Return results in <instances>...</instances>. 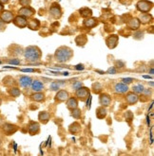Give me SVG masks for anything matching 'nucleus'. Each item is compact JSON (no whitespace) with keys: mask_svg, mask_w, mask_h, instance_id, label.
<instances>
[{"mask_svg":"<svg viewBox=\"0 0 154 156\" xmlns=\"http://www.w3.org/2000/svg\"><path fill=\"white\" fill-rule=\"evenodd\" d=\"M72 57H73V50L69 47H65V45L58 48L54 53V59L59 63L69 62Z\"/></svg>","mask_w":154,"mask_h":156,"instance_id":"1","label":"nucleus"},{"mask_svg":"<svg viewBox=\"0 0 154 156\" xmlns=\"http://www.w3.org/2000/svg\"><path fill=\"white\" fill-rule=\"evenodd\" d=\"M23 54L26 61L29 62H36L42 57V51L36 45H30V47L26 48L23 50Z\"/></svg>","mask_w":154,"mask_h":156,"instance_id":"2","label":"nucleus"},{"mask_svg":"<svg viewBox=\"0 0 154 156\" xmlns=\"http://www.w3.org/2000/svg\"><path fill=\"white\" fill-rule=\"evenodd\" d=\"M90 96V89L88 87H83L81 86L77 90H75V97L77 99L81 100V101H86V100L89 98Z\"/></svg>","mask_w":154,"mask_h":156,"instance_id":"3","label":"nucleus"},{"mask_svg":"<svg viewBox=\"0 0 154 156\" xmlns=\"http://www.w3.org/2000/svg\"><path fill=\"white\" fill-rule=\"evenodd\" d=\"M152 2L148 1V0H140L136 4V8L141 12H148L152 9Z\"/></svg>","mask_w":154,"mask_h":156,"instance_id":"4","label":"nucleus"},{"mask_svg":"<svg viewBox=\"0 0 154 156\" xmlns=\"http://www.w3.org/2000/svg\"><path fill=\"white\" fill-rule=\"evenodd\" d=\"M118 42H119V36L116 34H112L107 36L106 39V44L108 48L113 49L115 48L117 45H118Z\"/></svg>","mask_w":154,"mask_h":156,"instance_id":"5","label":"nucleus"},{"mask_svg":"<svg viewBox=\"0 0 154 156\" xmlns=\"http://www.w3.org/2000/svg\"><path fill=\"white\" fill-rule=\"evenodd\" d=\"M50 14L54 19H59L62 16V10L57 3H53L50 9Z\"/></svg>","mask_w":154,"mask_h":156,"instance_id":"6","label":"nucleus"},{"mask_svg":"<svg viewBox=\"0 0 154 156\" xmlns=\"http://www.w3.org/2000/svg\"><path fill=\"white\" fill-rule=\"evenodd\" d=\"M139 95L135 94L134 92H126V101L129 105H134L139 101Z\"/></svg>","mask_w":154,"mask_h":156,"instance_id":"7","label":"nucleus"},{"mask_svg":"<svg viewBox=\"0 0 154 156\" xmlns=\"http://www.w3.org/2000/svg\"><path fill=\"white\" fill-rule=\"evenodd\" d=\"M2 130L6 135H12L18 131V127L12 123H5L2 126Z\"/></svg>","mask_w":154,"mask_h":156,"instance_id":"8","label":"nucleus"},{"mask_svg":"<svg viewBox=\"0 0 154 156\" xmlns=\"http://www.w3.org/2000/svg\"><path fill=\"white\" fill-rule=\"evenodd\" d=\"M28 132L31 135H36L40 133V124L36 121H30L28 124Z\"/></svg>","mask_w":154,"mask_h":156,"instance_id":"9","label":"nucleus"},{"mask_svg":"<svg viewBox=\"0 0 154 156\" xmlns=\"http://www.w3.org/2000/svg\"><path fill=\"white\" fill-rule=\"evenodd\" d=\"M13 22L17 27H20V29L26 27L27 25H28V20H27V18L24 16H21V15H17L16 17H13Z\"/></svg>","mask_w":154,"mask_h":156,"instance_id":"10","label":"nucleus"},{"mask_svg":"<svg viewBox=\"0 0 154 156\" xmlns=\"http://www.w3.org/2000/svg\"><path fill=\"white\" fill-rule=\"evenodd\" d=\"M69 98V92L62 89V90L57 91L55 97H54V99H55L57 102H65Z\"/></svg>","mask_w":154,"mask_h":156,"instance_id":"11","label":"nucleus"},{"mask_svg":"<svg viewBox=\"0 0 154 156\" xmlns=\"http://www.w3.org/2000/svg\"><path fill=\"white\" fill-rule=\"evenodd\" d=\"M34 13H35V11L30 6H28V7H22L20 10L18 11V14L21 15V16H24L26 18L32 17Z\"/></svg>","mask_w":154,"mask_h":156,"instance_id":"12","label":"nucleus"},{"mask_svg":"<svg viewBox=\"0 0 154 156\" xmlns=\"http://www.w3.org/2000/svg\"><path fill=\"white\" fill-rule=\"evenodd\" d=\"M13 14L10 11H2L0 13V20L3 21L5 24H9L13 22Z\"/></svg>","mask_w":154,"mask_h":156,"instance_id":"13","label":"nucleus"},{"mask_svg":"<svg viewBox=\"0 0 154 156\" xmlns=\"http://www.w3.org/2000/svg\"><path fill=\"white\" fill-rule=\"evenodd\" d=\"M32 79L31 77L28 76H20L19 80H18V83L22 88H29L32 85Z\"/></svg>","mask_w":154,"mask_h":156,"instance_id":"14","label":"nucleus"},{"mask_svg":"<svg viewBox=\"0 0 154 156\" xmlns=\"http://www.w3.org/2000/svg\"><path fill=\"white\" fill-rule=\"evenodd\" d=\"M99 103L101 104V106H104V107L110 106L111 104V97L106 93L100 94V97H99Z\"/></svg>","mask_w":154,"mask_h":156,"instance_id":"15","label":"nucleus"},{"mask_svg":"<svg viewBox=\"0 0 154 156\" xmlns=\"http://www.w3.org/2000/svg\"><path fill=\"white\" fill-rule=\"evenodd\" d=\"M140 25H141V23L138 20V18H130V19L126 22V27H128L130 30H139Z\"/></svg>","mask_w":154,"mask_h":156,"instance_id":"16","label":"nucleus"},{"mask_svg":"<svg viewBox=\"0 0 154 156\" xmlns=\"http://www.w3.org/2000/svg\"><path fill=\"white\" fill-rule=\"evenodd\" d=\"M81 131H82V126H81V124L77 121L71 123L69 126V132L71 134H78L81 133Z\"/></svg>","mask_w":154,"mask_h":156,"instance_id":"17","label":"nucleus"},{"mask_svg":"<svg viewBox=\"0 0 154 156\" xmlns=\"http://www.w3.org/2000/svg\"><path fill=\"white\" fill-rule=\"evenodd\" d=\"M114 91L117 94H126V92H129V85L123 83V82H119V83L115 84Z\"/></svg>","mask_w":154,"mask_h":156,"instance_id":"18","label":"nucleus"},{"mask_svg":"<svg viewBox=\"0 0 154 156\" xmlns=\"http://www.w3.org/2000/svg\"><path fill=\"white\" fill-rule=\"evenodd\" d=\"M2 83H3L4 86L9 88V87H12V86H16L17 85V81L12 76H6L2 80Z\"/></svg>","mask_w":154,"mask_h":156,"instance_id":"19","label":"nucleus"},{"mask_svg":"<svg viewBox=\"0 0 154 156\" xmlns=\"http://www.w3.org/2000/svg\"><path fill=\"white\" fill-rule=\"evenodd\" d=\"M30 98L34 102H43L45 100V94L42 92H34L30 96Z\"/></svg>","mask_w":154,"mask_h":156,"instance_id":"20","label":"nucleus"},{"mask_svg":"<svg viewBox=\"0 0 154 156\" xmlns=\"http://www.w3.org/2000/svg\"><path fill=\"white\" fill-rule=\"evenodd\" d=\"M51 119V114L47 111H43L38 114V120L43 124H47Z\"/></svg>","mask_w":154,"mask_h":156,"instance_id":"21","label":"nucleus"},{"mask_svg":"<svg viewBox=\"0 0 154 156\" xmlns=\"http://www.w3.org/2000/svg\"><path fill=\"white\" fill-rule=\"evenodd\" d=\"M97 24H98V20L93 17L85 18V20H84V26L88 27V29H92V27L97 26Z\"/></svg>","mask_w":154,"mask_h":156,"instance_id":"22","label":"nucleus"},{"mask_svg":"<svg viewBox=\"0 0 154 156\" xmlns=\"http://www.w3.org/2000/svg\"><path fill=\"white\" fill-rule=\"evenodd\" d=\"M138 20L140 21V23L146 25V24H149L152 21V15L147 13V12H143L142 14L139 15Z\"/></svg>","mask_w":154,"mask_h":156,"instance_id":"23","label":"nucleus"},{"mask_svg":"<svg viewBox=\"0 0 154 156\" xmlns=\"http://www.w3.org/2000/svg\"><path fill=\"white\" fill-rule=\"evenodd\" d=\"M66 101H67V103H66L67 107H68V109L70 110V111L75 108H78V99L76 98H69Z\"/></svg>","mask_w":154,"mask_h":156,"instance_id":"24","label":"nucleus"},{"mask_svg":"<svg viewBox=\"0 0 154 156\" xmlns=\"http://www.w3.org/2000/svg\"><path fill=\"white\" fill-rule=\"evenodd\" d=\"M8 94L10 95L12 98H18L21 95V90L17 86H12V87H9Z\"/></svg>","mask_w":154,"mask_h":156,"instance_id":"25","label":"nucleus"},{"mask_svg":"<svg viewBox=\"0 0 154 156\" xmlns=\"http://www.w3.org/2000/svg\"><path fill=\"white\" fill-rule=\"evenodd\" d=\"M32 90L33 92H41L43 89H44V84H43V82H41L40 80H32Z\"/></svg>","mask_w":154,"mask_h":156,"instance_id":"26","label":"nucleus"},{"mask_svg":"<svg viewBox=\"0 0 154 156\" xmlns=\"http://www.w3.org/2000/svg\"><path fill=\"white\" fill-rule=\"evenodd\" d=\"M27 27H28L29 29L32 30H39V27H40V22H39L38 19H31L28 22Z\"/></svg>","mask_w":154,"mask_h":156,"instance_id":"27","label":"nucleus"},{"mask_svg":"<svg viewBox=\"0 0 154 156\" xmlns=\"http://www.w3.org/2000/svg\"><path fill=\"white\" fill-rule=\"evenodd\" d=\"M107 111L106 107L104 106H100L96 109V116L98 119H104L107 116Z\"/></svg>","mask_w":154,"mask_h":156,"instance_id":"28","label":"nucleus"},{"mask_svg":"<svg viewBox=\"0 0 154 156\" xmlns=\"http://www.w3.org/2000/svg\"><path fill=\"white\" fill-rule=\"evenodd\" d=\"M87 42H88V38H87V36L84 34L78 35L75 38V43L78 47H83V45H85L87 44Z\"/></svg>","mask_w":154,"mask_h":156,"instance_id":"29","label":"nucleus"},{"mask_svg":"<svg viewBox=\"0 0 154 156\" xmlns=\"http://www.w3.org/2000/svg\"><path fill=\"white\" fill-rule=\"evenodd\" d=\"M12 49H9V53H11L13 56H18V55H20L23 53V49L21 47H19V45H16V44H13L11 47Z\"/></svg>","mask_w":154,"mask_h":156,"instance_id":"30","label":"nucleus"},{"mask_svg":"<svg viewBox=\"0 0 154 156\" xmlns=\"http://www.w3.org/2000/svg\"><path fill=\"white\" fill-rule=\"evenodd\" d=\"M80 15L82 16L83 18H88L92 16V11L90 10L88 8H82L79 10Z\"/></svg>","mask_w":154,"mask_h":156,"instance_id":"31","label":"nucleus"},{"mask_svg":"<svg viewBox=\"0 0 154 156\" xmlns=\"http://www.w3.org/2000/svg\"><path fill=\"white\" fill-rule=\"evenodd\" d=\"M92 91L94 94H100L103 91V85L100 83V82H94L92 86Z\"/></svg>","mask_w":154,"mask_h":156,"instance_id":"32","label":"nucleus"},{"mask_svg":"<svg viewBox=\"0 0 154 156\" xmlns=\"http://www.w3.org/2000/svg\"><path fill=\"white\" fill-rule=\"evenodd\" d=\"M71 116L74 119H80L81 116H82V112H81L80 109L75 108L73 110H71Z\"/></svg>","mask_w":154,"mask_h":156,"instance_id":"33","label":"nucleus"},{"mask_svg":"<svg viewBox=\"0 0 154 156\" xmlns=\"http://www.w3.org/2000/svg\"><path fill=\"white\" fill-rule=\"evenodd\" d=\"M63 83V82H59V81H52L51 83V86L50 88L52 90V91H58V89L60 88V85Z\"/></svg>","mask_w":154,"mask_h":156,"instance_id":"34","label":"nucleus"},{"mask_svg":"<svg viewBox=\"0 0 154 156\" xmlns=\"http://www.w3.org/2000/svg\"><path fill=\"white\" fill-rule=\"evenodd\" d=\"M133 92L135 94H137V95H140L142 92H143V90H144V86L143 85H141V84H139V85H135V86H133Z\"/></svg>","mask_w":154,"mask_h":156,"instance_id":"35","label":"nucleus"},{"mask_svg":"<svg viewBox=\"0 0 154 156\" xmlns=\"http://www.w3.org/2000/svg\"><path fill=\"white\" fill-rule=\"evenodd\" d=\"M7 62H8V63H10V65L18 66V65H20V63H21V61H20V59H18V58H13V59H9V60H7Z\"/></svg>","mask_w":154,"mask_h":156,"instance_id":"36","label":"nucleus"},{"mask_svg":"<svg viewBox=\"0 0 154 156\" xmlns=\"http://www.w3.org/2000/svg\"><path fill=\"white\" fill-rule=\"evenodd\" d=\"M141 94L143 95V97H146V98L150 97L152 95V88H147V89L144 88V90Z\"/></svg>","mask_w":154,"mask_h":156,"instance_id":"37","label":"nucleus"},{"mask_svg":"<svg viewBox=\"0 0 154 156\" xmlns=\"http://www.w3.org/2000/svg\"><path fill=\"white\" fill-rule=\"evenodd\" d=\"M125 66V62H122V61H116V62H115V66H114V67L117 69V68H123Z\"/></svg>","mask_w":154,"mask_h":156,"instance_id":"38","label":"nucleus"},{"mask_svg":"<svg viewBox=\"0 0 154 156\" xmlns=\"http://www.w3.org/2000/svg\"><path fill=\"white\" fill-rule=\"evenodd\" d=\"M31 2H32V0H19L20 5L23 6V7H28V6H30Z\"/></svg>","mask_w":154,"mask_h":156,"instance_id":"39","label":"nucleus"},{"mask_svg":"<svg viewBox=\"0 0 154 156\" xmlns=\"http://www.w3.org/2000/svg\"><path fill=\"white\" fill-rule=\"evenodd\" d=\"M81 86H83V83L81 81H75L73 84H72V89L77 90L78 88H80Z\"/></svg>","mask_w":154,"mask_h":156,"instance_id":"40","label":"nucleus"},{"mask_svg":"<svg viewBox=\"0 0 154 156\" xmlns=\"http://www.w3.org/2000/svg\"><path fill=\"white\" fill-rule=\"evenodd\" d=\"M122 81H123V83H125V84H130V83H131L132 81H134V80L132 78H125V79L122 80Z\"/></svg>","mask_w":154,"mask_h":156,"instance_id":"41","label":"nucleus"},{"mask_svg":"<svg viewBox=\"0 0 154 156\" xmlns=\"http://www.w3.org/2000/svg\"><path fill=\"white\" fill-rule=\"evenodd\" d=\"M116 72H117V69H116L114 66H112V67H111V68H108L107 71V74H116Z\"/></svg>","mask_w":154,"mask_h":156,"instance_id":"42","label":"nucleus"},{"mask_svg":"<svg viewBox=\"0 0 154 156\" xmlns=\"http://www.w3.org/2000/svg\"><path fill=\"white\" fill-rule=\"evenodd\" d=\"M5 30V23L0 20V30Z\"/></svg>","mask_w":154,"mask_h":156,"instance_id":"43","label":"nucleus"},{"mask_svg":"<svg viewBox=\"0 0 154 156\" xmlns=\"http://www.w3.org/2000/svg\"><path fill=\"white\" fill-rule=\"evenodd\" d=\"M75 68L78 69V70H83L84 69V66L83 65H78V66H76Z\"/></svg>","mask_w":154,"mask_h":156,"instance_id":"44","label":"nucleus"},{"mask_svg":"<svg viewBox=\"0 0 154 156\" xmlns=\"http://www.w3.org/2000/svg\"><path fill=\"white\" fill-rule=\"evenodd\" d=\"M23 72H34V69H22Z\"/></svg>","mask_w":154,"mask_h":156,"instance_id":"45","label":"nucleus"},{"mask_svg":"<svg viewBox=\"0 0 154 156\" xmlns=\"http://www.w3.org/2000/svg\"><path fill=\"white\" fill-rule=\"evenodd\" d=\"M9 1H10V0H0V3H2V4L4 5V4L9 3Z\"/></svg>","mask_w":154,"mask_h":156,"instance_id":"46","label":"nucleus"},{"mask_svg":"<svg viewBox=\"0 0 154 156\" xmlns=\"http://www.w3.org/2000/svg\"><path fill=\"white\" fill-rule=\"evenodd\" d=\"M2 11H4V6L2 3H0V12H1Z\"/></svg>","mask_w":154,"mask_h":156,"instance_id":"47","label":"nucleus"},{"mask_svg":"<svg viewBox=\"0 0 154 156\" xmlns=\"http://www.w3.org/2000/svg\"><path fill=\"white\" fill-rule=\"evenodd\" d=\"M149 73H150V75H153V67L151 66L150 70H149Z\"/></svg>","mask_w":154,"mask_h":156,"instance_id":"48","label":"nucleus"},{"mask_svg":"<svg viewBox=\"0 0 154 156\" xmlns=\"http://www.w3.org/2000/svg\"><path fill=\"white\" fill-rule=\"evenodd\" d=\"M1 104H2V99L0 98V106H1Z\"/></svg>","mask_w":154,"mask_h":156,"instance_id":"49","label":"nucleus"},{"mask_svg":"<svg viewBox=\"0 0 154 156\" xmlns=\"http://www.w3.org/2000/svg\"><path fill=\"white\" fill-rule=\"evenodd\" d=\"M150 85H151V87H153V82L152 81H150Z\"/></svg>","mask_w":154,"mask_h":156,"instance_id":"50","label":"nucleus"},{"mask_svg":"<svg viewBox=\"0 0 154 156\" xmlns=\"http://www.w3.org/2000/svg\"><path fill=\"white\" fill-rule=\"evenodd\" d=\"M0 63H1V61H0Z\"/></svg>","mask_w":154,"mask_h":156,"instance_id":"51","label":"nucleus"}]
</instances>
